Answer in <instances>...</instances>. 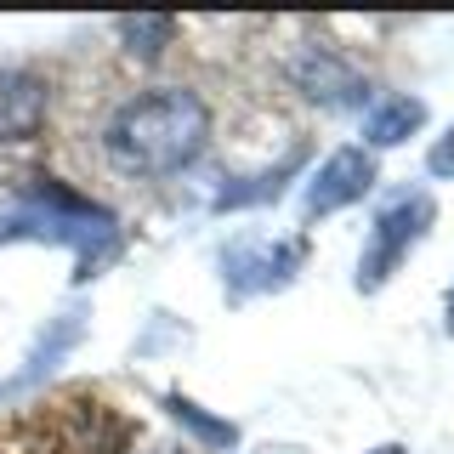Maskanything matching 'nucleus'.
I'll return each instance as SVG.
<instances>
[{
	"label": "nucleus",
	"mask_w": 454,
	"mask_h": 454,
	"mask_svg": "<svg viewBox=\"0 0 454 454\" xmlns=\"http://www.w3.org/2000/svg\"><path fill=\"white\" fill-rule=\"evenodd\" d=\"M432 216H437L432 193H397V199H387V205L375 210V227H369L364 255H358V295H375L380 284L403 267V255L426 239Z\"/></svg>",
	"instance_id": "obj_2"
},
{
	"label": "nucleus",
	"mask_w": 454,
	"mask_h": 454,
	"mask_svg": "<svg viewBox=\"0 0 454 454\" xmlns=\"http://www.w3.org/2000/svg\"><path fill=\"white\" fill-rule=\"evenodd\" d=\"M290 80H295V91H307L312 103H324V108H358L364 97H369V80L347 63V57H335L330 46L295 51Z\"/></svg>",
	"instance_id": "obj_4"
},
{
	"label": "nucleus",
	"mask_w": 454,
	"mask_h": 454,
	"mask_svg": "<svg viewBox=\"0 0 454 454\" xmlns=\"http://www.w3.org/2000/svg\"><path fill=\"white\" fill-rule=\"evenodd\" d=\"M375 188V160L364 148H330V160L307 176V216H335Z\"/></svg>",
	"instance_id": "obj_3"
},
{
	"label": "nucleus",
	"mask_w": 454,
	"mask_h": 454,
	"mask_svg": "<svg viewBox=\"0 0 454 454\" xmlns=\"http://www.w3.org/2000/svg\"><path fill=\"white\" fill-rule=\"evenodd\" d=\"M165 409H170V415H176L182 426H188L193 437H205L210 449H233V443H239V426H233V420H216V415H205V409H199V403H188V397H165Z\"/></svg>",
	"instance_id": "obj_8"
},
{
	"label": "nucleus",
	"mask_w": 454,
	"mask_h": 454,
	"mask_svg": "<svg viewBox=\"0 0 454 454\" xmlns=\"http://www.w3.org/2000/svg\"><path fill=\"white\" fill-rule=\"evenodd\" d=\"M449 330H454V290H449Z\"/></svg>",
	"instance_id": "obj_12"
},
{
	"label": "nucleus",
	"mask_w": 454,
	"mask_h": 454,
	"mask_svg": "<svg viewBox=\"0 0 454 454\" xmlns=\"http://www.w3.org/2000/svg\"><path fill=\"white\" fill-rule=\"evenodd\" d=\"M170 35H176V18H120V40L131 57H160Z\"/></svg>",
	"instance_id": "obj_9"
},
{
	"label": "nucleus",
	"mask_w": 454,
	"mask_h": 454,
	"mask_svg": "<svg viewBox=\"0 0 454 454\" xmlns=\"http://www.w3.org/2000/svg\"><path fill=\"white\" fill-rule=\"evenodd\" d=\"M426 170H432L437 182H454V125L432 142V153H426Z\"/></svg>",
	"instance_id": "obj_10"
},
{
	"label": "nucleus",
	"mask_w": 454,
	"mask_h": 454,
	"mask_svg": "<svg viewBox=\"0 0 454 454\" xmlns=\"http://www.w3.org/2000/svg\"><path fill=\"white\" fill-rule=\"evenodd\" d=\"M369 454H409L403 443H380V449H369Z\"/></svg>",
	"instance_id": "obj_11"
},
{
	"label": "nucleus",
	"mask_w": 454,
	"mask_h": 454,
	"mask_svg": "<svg viewBox=\"0 0 454 454\" xmlns=\"http://www.w3.org/2000/svg\"><path fill=\"white\" fill-rule=\"evenodd\" d=\"M222 267H227V273H239V267L250 273L233 295L278 290V284H290L295 267H301V245H227V250H222Z\"/></svg>",
	"instance_id": "obj_6"
},
{
	"label": "nucleus",
	"mask_w": 454,
	"mask_h": 454,
	"mask_svg": "<svg viewBox=\"0 0 454 454\" xmlns=\"http://www.w3.org/2000/svg\"><path fill=\"white\" fill-rule=\"evenodd\" d=\"M46 108H51V85L35 68H0V148L35 137L46 125Z\"/></svg>",
	"instance_id": "obj_5"
},
{
	"label": "nucleus",
	"mask_w": 454,
	"mask_h": 454,
	"mask_svg": "<svg viewBox=\"0 0 454 454\" xmlns=\"http://www.w3.org/2000/svg\"><path fill=\"white\" fill-rule=\"evenodd\" d=\"M420 125H426V103L409 97V91H392V97H380V103L369 108L364 137H369V148H397V142H409Z\"/></svg>",
	"instance_id": "obj_7"
},
{
	"label": "nucleus",
	"mask_w": 454,
	"mask_h": 454,
	"mask_svg": "<svg viewBox=\"0 0 454 454\" xmlns=\"http://www.w3.org/2000/svg\"><path fill=\"white\" fill-rule=\"evenodd\" d=\"M210 137V108L188 85H153L137 91L125 108H114L103 148L125 176H176L205 153Z\"/></svg>",
	"instance_id": "obj_1"
}]
</instances>
